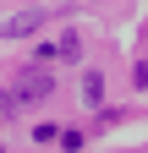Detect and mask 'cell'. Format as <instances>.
<instances>
[{
	"instance_id": "obj_1",
	"label": "cell",
	"mask_w": 148,
	"mask_h": 153,
	"mask_svg": "<svg viewBox=\"0 0 148 153\" xmlns=\"http://www.w3.org/2000/svg\"><path fill=\"white\" fill-rule=\"evenodd\" d=\"M49 93H55V76H49L44 60H39V66H28L22 76H16V93H11V99H16V109H22V104H44Z\"/></svg>"
},
{
	"instance_id": "obj_2",
	"label": "cell",
	"mask_w": 148,
	"mask_h": 153,
	"mask_svg": "<svg viewBox=\"0 0 148 153\" xmlns=\"http://www.w3.org/2000/svg\"><path fill=\"white\" fill-rule=\"evenodd\" d=\"M44 27V11L33 6V11H16V16H6L0 22V38H28V33H39Z\"/></svg>"
},
{
	"instance_id": "obj_3",
	"label": "cell",
	"mask_w": 148,
	"mask_h": 153,
	"mask_svg": "<svg viewBox=\"0 0 148 153\" xmlns=\"http://www.w3.org/2000/svg\"><path fill=\"white\" fill-rule=\"evenodd\" d=\"M82 104H88V109H99V104H104V76H99V71H88V76H82Z\"/></svg>"
},
{
	"instance_id": "obj_4",
	"label": "cell",
	"mask_w": 148,
	"mask_h": 153,
	"mask_svg": "<svg viewBox=\"0 0 148 153\" xmlns=\"http://www.w3.org/2000/svg\"><path fill=\"white\" fill-rule=\"evenodd\" d=\"M11 115H16V99H11L6 88H0V120H11Z\"/></svg>"
}]
</instances>
